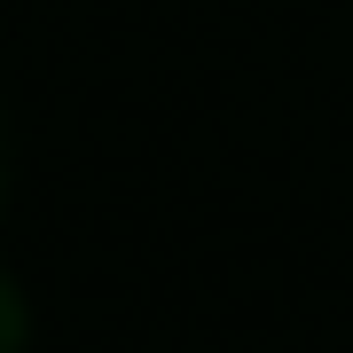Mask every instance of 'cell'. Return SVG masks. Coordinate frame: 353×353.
Returning a JSON list of instances; mask_svg holds the SVG:
<instances>
[{
  "instance_id": "cell-1",
  "label": "cell",
  "mask_w": 353,
  "mask_h": 353,
  "mask_svg": "<svg viewBox=\"0 0 353 353\" xmlns=\"http://www.w3.org/2000/svg\"><path fill=\"white\" fill-rule=\"evenodd\" d=\"M32 338V314H24V290H16L8 275H0V353H24Z\"/></svg>"
},
{
  "instance_id": "cell-2",
  "label": "cell",
  "mask_w": 353,
  "mask_h": 353,
  "mask_svg": "<svg viewBox=\"0 0 353 353\" xmlns=\"http://www.w3.org/2000/svg\"><path fill=\"white\" fill-rule=\"evenodd\" d=\"M8 181H16V157H8V110H0V204H8Z\"/></svg>"
}]
</instances>
